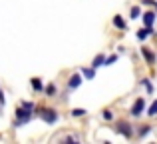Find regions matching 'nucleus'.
<instances>
[{
	"label": "nucleus",
	"instance_id": "obj_9",
	"mask_svg": "<svg viewBox=\"0 0 157 144\" xmlns=\"http://www.w3.org/2000/svg\"><path fill=\"white\" fill-rule=\"evenodd\" d=\"M139 84H141V86H143V88H145L149 94H153V90H155V88H153V84H151L149 78H143V80H139Z\"/></svg>",
	"mask_w": 157,
	"mask_h": 144
},
{
	"label": "nucleus",
	"instance_id": "obj_20",
	"mask_svg": "<svg viewBox=\"0 0 157 144\" xmlns=\"http://www.w3.org/2000/svg\"><path fill=\"white\" fill-rule=\"evenodd\" d=\"M143 4H149V6H155V10H157V2L155 0H141Z\"/></svg>",
	"mask_w": 157,
	"mask_h": 144
},
{
	"label": "nucleus",
	"instance_id": "obj_12",
	"mask_svg": "<svg viewBox=\"0 0 157 144\" xmlns=\"http://www.w3.org/2000/svg\"><path fill=\"white\" fill-rule=\"evenodd\" d=\"M82 76L88 78V80H92V78L96 76V68H84V70H82Z\"/></svg>",
	"mask_w": 157,
	"mask_h": 144
},
{
	"label": "nucleus",
	"instance_id": "obj_19",
	"mask_svg": "<svg viewBox=\"0 0 157 144\" xmlns=\"http://www.w3.org/2000/svg\"><path fill=\"white\" fill-rule=\"evenodd\" d=\"M115 60H117V54H111L109 58H105V60H104V66H107V64H113Z\"/></svg>",
	"mask_w": 157,
	"mask_h": 144
},
{
	"label": "nucleus",
	"instance_id": "obj_17",
	"mask_svg": "<svg viewBox=\"0 0 157 144\" xmlns=\"http://www.w3.org/2000/svg\"><path fill=\"white\" fill-rule=\"evenodd\" d=\"M147 114H149V116H155V114H157V100H155L153 104L149 106V110H147Z\"/></svg>",
	"mask_w": 157,
	"mask_h": 144
},
{
	"label": "nucleus",
	"instance_id": "obj_2",
	"mask_svg": "<svg viewBox=\"0 0 157 144\" xmlns=\"http://www.w3.org/2000/svg\"><path fill=\"white\" fill-rule=\"evenodd\" d=\"M115 132L121 134V136H125V138H131L133 130H131V124H129V122L121 120V122H117V124H115Z\"/></svg>",
	"mask_w": 157,
	"mask_h": 144
},
{
	"label": "nucleus",
	"instance_id": "obj_14",
	"mask_svg": "<svg viewBox=\"0 0 157 144\" xmlns=\"http://www.w3.org/2000/svg\"><path fill=\"white\" fill-rule=\"evenodd\" d=\"M72 116L74 118H82V116H86V110L84 108H74L72 110Z\"/></svg>",
	"mask_w": 157,
	"mask_h": 144
},
{
	"label": "nucleus",
	"instance_id": "obj_7",
	"mask_svg": "<svg viewBox=\"0 0 157 144\" xmlns=\"http://www.w3.org/2000/svg\"><path fill=\"white\" fill-rule=\"evenodd\" d=\"M141 54H143V58L147 60V64H153L155 62V54L149 50V48H141Z\"/></svg>",
	"mask_w": 157,
	"mask_h": 144
},
{
	"label": "nucleus",
	"instance_id": "obj_18",
	"mask_svg": "<svg viewBox=\"0 0 157 144\" xmlns=\"http://www.w3.org/2000/svg\"><path fill=\"white\" fill-rule=\"evenodd\" d=\"M129 14H131V18H139V14H141L139 6H133V8H131V12H129Z\"/></svg>",
	"mask_w": 157,
	"mask_h": 144
},
{
	"label": "nucleus",
	"instance_id": "obj_15",
	"mask_svg": "<svg viewBox=\"0 0 157 144\" xmlns=\"http://www.w3.org/2000/svg\"><path fill=\"white\" fill-rule=\"evenodd\" d=\"M151 132V126H141V130H139V138H143V136H147V134Z\"/></svg>",
	"mask_w": 157,
	"mask_h": 144
},
{
	"label": "nucleus",
	"instance_id": "obj_6",
	"mask_svg": "<svg viewBox=\"0 0 157 144\" xmlns=\"http://www.w3.org/2000/svg\"><path fill=\"white\" fill-rule=\"evenodd\" d=\"M141 18H143V22H145V26H153L157 16H155V12H145V14H143Z\"/></svg>",
	"mask_w": 157,
	"mask_h": 144
},
{
	"label": "nucleus",
	"instance_id": "obj_11",
	"mask_svg": "<svg viewBox=\"0 0 157 144\" xmlns=\"http://www.w3.org/2000/svg\"><path fill=\"white\" fill-rule=\"evenodd\" d=\"M104 60H105V56H104V54H98L96 58H94V62H92V68H100V66H104Z\"/></svg>",
	"mask_w": 157,
	"mask_h": 144
},
{
	"label": "nucleus",
	"instance_id": "obj_8",
	"mask_svg": "<svg viewBox=\"0 0 157 144\" xmlns=\"http://www.w3.org/2000/svg\"><path fill=\"white\" fill-rule=\"evenodd\" d=\"M113 26L115 28H119V30H125V28H127V24H125V20H123L121 18V16H113Z\"/></svg>",
	"mask_w": 157,
	"mask_h": 144
},
{
	"label": "nucleus",
	"instance_id": "obj_10",
	"mask_svg": "<svg viewBox=\"0 0 157 144\" xmlns=\"http://www.w3.org/2000/svg\"><path fill=\"white\" fill-rule=\"evenodd\" d=\"M32 88H34V92H42V88H44V84H42V80L40 78H32Z\"/></svg>",
	"mask_w": 157,
	"mask_h": 144
},
{
	"label": "nucleus",
	"instance_id": "obj_5",
	"mask_svg": "<svg viewBox=\"0 0 157 144\" xmlns=\"http://www.w3.org/2000/svg\"><path fill=\"white\" fill-rule=\"evenodd\" d=\"M153 34H155L153 26H145V28H141V30H137V38L139 40H145L147 36H153Z\"/></svg>",
	"mask_w": 157,
	"mask_h": 144
},
{
	"label": "nucleus",
	"instance_id": "obj_16",
	"mask_svg": "<svg viewBox=\"0 0 157 144\" xmlns=\"http://www.w3.org/2000/svg\"><path fill=\"white\" fill-rule=\"evenodd\" d=\"M101 118H104V120H113V114H111V110H104V112H101Z\"/></svg>",
	"mask_w": 157,
	"mask_h": 144
},
{
	"label": "nucleus",
	"instance_id": "obj_3",
	"mask_svg": "<svg viewBox=\"0 0 157 144\" xmlns=\"http://www.w3.org/2000/svg\"><path fill=\"white\" fill-rule=\"evenodd\" d=\"M145 112V100L143 98H137V100L133 102V106H131V116H141V114Z\"/></svg>",
	"mask_w": 157,
	"mask_h": 144
},
{
	"label": "nucleus",
	"instance_id": "obj_13",
	"mask_svg": "<svg viewBox=\"0 0 157 144\" xmlns=\"http://www.w3.org/2000/svg\"><path fill=\"white\" fill-rule=\"evenodd\" d=\"M42 92L46 94V96H54V94H56V86L48 84V86H44V88H42Z\"/></svg>",
	"mask_w": 157,
	"mask_h": 144
},
{
	"label": "nucleus",
	"instance_id": "obj_4",
	"mask_svg": "<svg viewBox=\"0 0 157 144\" xmlns=\"http://www.w3.org/2000/svg\"><path fill=\"white\" fill-rule=\"evenodd\" d=\"M82 84V74H78V72H74L72 74V76H70V80H68V86H70V88H78V86H80Z\"/></svg>",
	"mask_w": 157,
	"mask_h": 144
},
{
	"label": "nucleus",
	"instance_id": "obj_1",
	"mask_svg": "<svg viewBox=\"0 0 157 144\" xmlns=\"http://www.w3.org/2000/svg\"><path fill=\"white\" fill-rule=\"evenodd\" d=\"M40 116H42V120L48 122V124H56L58 122V112L54 108H42L40 110Z\"/></svg>",
	"mask_w": 157,
	"mask_h": 144
}]
</instances>
